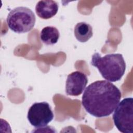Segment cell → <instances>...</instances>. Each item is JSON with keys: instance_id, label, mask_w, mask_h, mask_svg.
I'll return each mask as SVG.
<instances>
[{"instance_id": "6da1fadb", "label": "cell", "mask_w": 133, "mask_h": 133, "mask_svg": "<svg viewBox=\"0 0 133 133\" xmlns=\"http://www.w3.org/2000/svg\"><path fill=\"white\" fill-rule=\"evenodd\" d=\"M121 98V92L115 85L105 80L97 81L86 88L82 104L90 115L104 117L113 112Z\"/></svg>"}, {"instance_id": "7a4b0ae2", "label": "cell", "mask_w": 133, "mask_h": 133, "mask_svg": "<svg viewBox=\"0 0 133 133\" xmlns=\"http://www.w3.org/2000/svg\"><path fill=\"white\" fill-rule=\"evenodd\" d=\"M91 64L98 69L103 78L111 82L121 80L126 70V63L121 54H110L101 57L96 52L92 56Z\"/></svg>"}, {"instance_id": "3957f363", "label": "cell", "mask_w": 133, "mask_h": 133, "mask_svg": "<svg viewBox=\"0 0 133 133\" xmlns=\"http://www.w3.org/2000/svg\"><path fill=\"white\" fill-rule=\"evenodd\" d=\"M36 17L33 11L26 7H18L8 14L6 22L9 28L15 33H23L34 27Z\"/></svg>"}, {"instance_id": "277c9868", "label": "cell", "mask_w": 133, "mask_h": 133, "mask_svg": "<svg viewBox=\"0 0 133 133\" xmlns=\"http://www.w3.org/2000/svg\"><path fill=\"white\" fill-rule=\"evenodd\" d=\"M117 129L123 133L133 132V98H126L118 103L113 114Z\"/></svg>"}, {"instance_id": "5b68a950", "label": "cell", "mask_w": 133, "mask_h": 133, "mask_svg": "<svg viewBox=\"0 0 133 133\" xmlns=\"http://www.w3.org/2000/svg\"><path fill=\"white\" fill-rule=\"evenodd\" d=\"M54 117L52 111L47 102L33 103L29 108L27 115L30 123L36 128L46 127Z\"/></svg>"}, {"instance_id": "8992f818", "label": "cell", "mask_w": 133, "mask_h": 133, "mask_svg": "<svg viewBox=\"0 0 133 133\" xmlns=\"http://www.w3.org/2000/svg\"><path fill=\"white\" fill-rule=\"evenodd\" d=\"M88 83L86 74L80 71L69 74L65 83V92L68 95L78 96L85 89Z\"/></svg>"}, {"instance_id": "52a82bcc", "label": "cell", "mask_w": 133, "mask_h": 133, "mask_svg": "<svg viewBox=\"0 0 133 133\" xmlns=\"http://www.w3.org/2000/svg\"><path fill=\"white\" fill-rule=\"evenodd\" d=\"M58 10V3L52 0L39 1L35 6L37 15L43 19H48L53 17L57 14Z\"/></svg>"}, {"instance_id": "ba28073f", "label": "cell", "mask_w": 133, "mask_h": 133, "mask_svg": "<svg viewBox=\"0 0 133 133\" xmlns=\"http://www.w3.org/2000/svg\"><path fill=\"white\" fill-rule=\"evenodd\" d=\"M74 32L76 39L81 43L87 42L93 35L92 26L85 22L77 23Z\"/></svg>"}, {"instance_id": "9c48e42d", "label": "cell", "mask_w": 133, "mask_h": 133, "mask_svg": "<svg viewBox=\"0 0 133 133\" xmlns=\"http://www.w3.org/2000/svg\"><path fill=\"white\" fill-rule=\"evenodd\" d=\"M60 37L58 30L53 26L44 27L41 31L40 38L46 45H51L57 43Z\"/></svg>"}]
</instances>
